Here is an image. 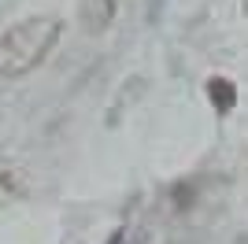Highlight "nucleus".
<instances>
[{
	"label": "nucleus",
	"mask_w": 248,
	"mask_h": 244,
	"mask_svg": "<svg viewBox=\"0 0 248 244\" xmlns=\"http://www.w3.org/2000/svg\"><path fill=\"white\" fill-rule=\"evenodd\" d=\"M207 92H211V100H215L218 111H230V107L237 104V89H233V81H226V78H211L207 81Z\"/></svg>",
	"instance_id": "obj_3"
},
{
	"label": "nucleus",
	"mask_w": 248,
	"mask_h": 244,
	"mask_svg": "<svg viewBox=\"0 0 248 244\" xmlns=\"http://www.w3.org/2000/svg\"><path fill=\"white\" fill-rule=\"evenodd\" d=\"M60 19L56 15H33L0 33V78L33 71L48 60V52L60 45Z\"/></svg>",
	"instance_id": "obj_1"
},
{
	"label": "nucleus",
	"mask_w": 248,
	"mask_h": 244,
	"mask_svg": "<svg viewBox=\"0 0 248 244\" xmlns=\"http://www.w3.org/2000/svg\"><path fill=\"white\" fill-rule=\"evenodd\" d=\"M123 237H126V233L119 229V233H111V241H108V244H123Z\"/></svg>",
	"instance_id": "obj_4"
},
{
	"label": "nucleus",
	"mask_w": 248,
	"mask_h": 244,
	"mask_svg": "<svg viewBox=\"0 0 248 244\" xmlns=\"http://www.w3.org/2000/svg\"><path fill=\"white\" fill-rule=\"evenodd\" d=\"M85 26L89 30H104L108 22H111V15H115V0H85Z\"/></svg>",
	"instance_id": "obj_2"
}]
</instances>
